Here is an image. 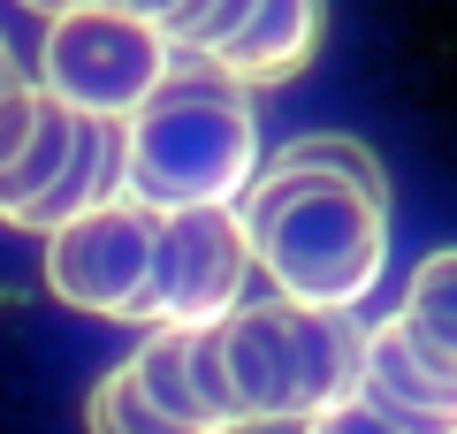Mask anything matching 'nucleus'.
<instances>
[{"label":"nucleus","mask_w":457,"mask_h":434,"mask_svg":"<svg viewBox=\"0 0 457 434\" xmlns=\"http://www.w3.org/2000/svg\"><path fill=\"white\" fill-rule=\"evenodd\" d=\"M267 289L320 313H351L389 267V183L359 138H297L237 198Z\"/></svg>","instance_id":"f257e3e1"},{"label":"nucleus","mask_w":457,"mask_h":434,"mask_svg":"<svg viewBox=\"0 0 457 434\" xmlns=\"http://www.w3.org/2000/svg\"><path fill=\"white\" fill-rule=\"evenodd\" d=\"M252 176H260L252 92L198 54H176L168 84L122 122V198L153 213L237 206Z\"/></svg>","instance_id":"f03ea898"},{"label":"nucleus","mask_w":457,"mask_h":434,"mask_svg":"<svg viewBox=\"0 0 457 434\" xmlns=\"http://www.w3.org/2000/svg\"><path fill=\"white\" fill-rule=\"evenodd\" d=\"M213 351L228 373V404L237 427L267 419V427H305L312 412L359 396L366 381V328L351 313H320L297 297H245V305L213 321Z\"/></svg>","instance_id":"7ed1b4c3"},{"label":"nucleus","mask_w":457,"mask_h":434,"mask_svg":"<svg viewBox=\"0 0 457 434\" xmlns=\"http://www.w3.org/2000/svg\"><path fill=\"white\" fill-rule=\"evenodd\" d=\"M176 69L168 31L122 16V8H62L46 16V46H38V92L62 107L99 114V122H130Z\"/></svg>","instance_id":"20e7f679"},{"label":"nucleus","mask_w":457,"mask_h":434,"mask_svg":"<svg viewBox=\"0 0 457 434\" xmlns=\"http://www.w3.org/2000/svg\"><path fill=\"white\" fill-rule=\"evenodd\" d=\"M107 198H122V122L77 114L46 92L31 145L0 168V221L54 237L62 221L107 206Z\"/></svg>","instance_id":"39448f33"},{"label":"nucleus","mask_w":457,"mask_h":434,"mask_svg":"<svg viewBox=\"0 0 457 434\" xmlns=\"http://www.w3.org/2000/svg\"><path fill=\"white\" fill-rule=\"evenodd\" d=\"M153 252H161V213L137 198H107L46 237V289L77 313L153 328Z\"/></svg>","instance_id":"423d86ee"},{"label":"nucleus","mask_w":457,"mask_h":434,"mask_svg":"<svg viewBox=\"0 0 457 434\" xmlns=\"http://www.w3.org/2000/svg\"><path fill=\"white\" fill-rule=\"evenodd\" d=\"M252 237L237 206H191L161 213V252H153V328H213L252 297Z\"/></svg>","instance_id":"0eeeda50"},{"label":"nucleus","mask_w":457,"mask_h":434,"mask_svg":"<svg viewBox=\"0 0 457 434\" xmlns=\"http://www.w3.org/2000/svg\"><path fill=\"white\" fill-rule=\"evenodd\" d=\"M359 388L427 434H457V358L442 343H427L404 313L366 328V381Z\"/></svg>","instance_id":"6e6552de"},{"label":"nucleus","mask_w":457,"mask_h":434,"mask_svg":"<svg viewBox=\"0 0 457 434\" xmlns=\"http://www.w3.org/2000/svg\"><path fill=\"white\" fill-rule=\"evenodd\" d=\"M312 54H320V0H252L245 31L213 54V69H221L228 84L260 92V84L297 77Z\"/></svg>","instance_id":"1a4fd4ad"},{"label":"nucleus","mask_w":457,"mask_h":434,"mask_svg":"<svg viewBox=\"0 0 457 434\" xmlns=\"http://www.w3.org/2000/svg\"><path fill=\"white\" fill-rule=\"evenodd\" d=\"M130 373H137V388H145V396L161 404L168 419H183V427H198V434H221V419H213L206 396H198L191 328H153V336L130 351Z\"/></svg>","instance_id":"9d476101"},{"label":"nucleus","mask_w":457,"mask_h":434,"mask_svg":"<svg viewBox=\"0 0 457 434\" xmlns=\"http://www.w3.org/2000/svg\"><path fill=\"white\" fill-rule=\"evenodd\" d=\"M84 427H92V434H198V427H183V419H168L161 404H153L145 388H137L130 358H122V366H107V373L92 381Z\"/></svg>","instance_id":"9b49d317"},{"label":"nucleus","mask_w":457,"mask_h":434,"mask_svg":"<svg viewBox=\"0 0 457 434\" xmlns=\"http://www.w3.org/2000/svg\"><path fill=\"white\" fill-rule=\"evenodd\" d=\"M396 313H404L427 343H442V351L457 358V244H442V252H427L420 267H411Z\"/></svg>","instance_id":"f8f14e48"},{"label":"nucleus","mask_w":457,"mask_h":434,"mask_svg":"<svg viewBox=\"0 0 457 434\" xmlns=\"http://www.w3.org/2000/svg\"><path fill=\"white\" fill-rule=\"evenodd\" d=\"M297 434H427V427H411V419H396L389 404H374L359 388V396H343V404H328V412H312Z\"/></svg>","instance_id":"ddd939ff"},{"label":"nucleus","mask_w":457,"mask_h":434,"mask_svg":"<svg viewBox=\"0 0 457 434\" xmlns=\"http://www.w3.org/2000/svg\"><path fill=\"white\" fill-rule=\"evenodd\" d=\"M38 107H46V92H38L31 77H23L16 92L0 99V168H8V161L23 153V145H31V129H38Z\"/></svg>","instance_id":"4468645a"},{"label":"nucleus","mask_w":457,"mask_h":434,"mask_svg":"<svg viewBox=\"0 0 457 434\" xmlns=\"http://www.w3.org/2000/svg\"><path fill=\"white\" fill-rule=\"evenodd\" d=\"M245 16H252V0H213V16H206V31H198V62H213V54H221L228 38L245 31Z\"/></svg>","instance_id":"2eb2a0df"},{"label":"nucleus","mask_w":457,"mask_h":434,"mask_svg":"<svg viewBox=\"0 0 457 434\" xmlns=\"http://www.w3.org/2000/svg\"><path fill=\"white\" fill-rule=\"evenodd\" d=\"M107 8H122V16H137V23H153V31H168V23L183 16V0H107Z\"/></svg>","instance_id":"dca6fc26"},{"label":"nucleus","mask_w":457,"mask_h":434,"mask_svg":"<svg viewBox=\"0 0 457 434\" xmlns=\"http://www.w3.org/2000/svg\"><path fill=\"white\" fill-rule=\"evenodd\" d=\"M16 84H23V69H16V54H8V38H0V99L16 92Z\"/></svg>","instance_id":"f3484780"},{"label":"nucleus","mask_w":457,"mask_h":434,"mask_svg":"<svg viewBox=\"0 0 457 434\" xmlns=\"http://www.w3.org/2000/svg\"><path fill=\"white\" fill-rule=\"evenodd\" d=\"M23 8H38V16H62V8H107V0H23Z\"/></svg>","instance_id":"a211bd4d"}]
</instances>
